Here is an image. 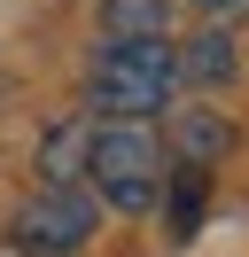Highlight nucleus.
<instances>
[{"label": "nucleus", "mask_w": 249, "mask_h": 257, "mask_svg": "<svg viewBox=\"0 0 249 257\" xmlns=\"http://www.w3.org/2000/svg\"><path fill=\"white\" fill-rule=\"evenodd\" d=\"M179 94V47L171 39H109L86 70V101L109 109V125H140V117L171 109Z\"/></svg>", "instance_id": "nucleus-1"}, {"label": "nucleus", "mask_w": 249, "mask_h": 257, "mask_svg": "<svg viewBox=\"0 0 249 257\" xmlns=\"http://www.w3.org/2000/svg\"><path fill=\"white\" fill-rule=\"evenodd\" d=\"M86 179L93 195H101L109 210H156V195H164V148H156L148 125H93L86 141Z\"/></svg>", "instance_id": "nucleus-2"}, {"label": "nucleus", "mask_w": 249, "mask_h": 257, "mask_svg": "<svg viewBox=\"0 0 249 257\" xmlns=\"http://www.w3.org/2000/svg\"><path fill=\"white\" fill-rule=\"evenodd\" d=\"M16 249L24 257H78L93 241V195L86 187H39L24 210H16Z\"/></svg>", "instance_id": "nucleus-3"}, {"label": "nucleus", "mask_w": 249, "mask_h": 257, "mask_svg": "<svg viewBox=\"0 0 249 257\" xmlns=\"http://www.w3.org/2000/svg\"><path fill=\"white\" fill-rule=\"evenodd\" d=\"M226 148H233L226 109H179V117H171V156H179L187 172H210V164H226Z\"/></svg>", "instance_id": "nucleus-4"}, {"label": "nucleus", "mask_w": 249, "mask_h": 257, "mask_svg": "<svg viewBox=\"0 0 249 257\" xmlns=\"http://www.w3.org/2000/svg\"><path fill=\"white\" fill-rule=\"evenodd\" d=\"M86 141H93V125H78V117H62V125L39 141V172H47V187H78V172H86Z\"/></svg>", "instance_id": "nucleus-5"}, {"label": "nucleus", "mask_w": 249, "mask_h": 257, "mask_svg": "<svg viewBox=\"0 0 249 257\" xmlns=\"http://www.w3.org/2000/svg\"><path fill=\"white\" fill-rule=\"evenodd\" d=\"M233 70H241V55H233L226 32H202V39L179 47V86H226Z\"/></svg>", "instance_id": "nucleus-6"}, {"label": "nucleus", "mask_w": 249, "mask_h": 257, "mask_svg": "<svg viewBox=\"0 0 249 257\" xmlns=\"http://www.w3.org/2000/svg\"><path fill=\"white\" fill-rule=\"evenodd\" d=\"M109 39H171V0H101Z\"/></svg>", "instance_id": "nucleus-7"}, {"label": "nucleus", "mask_w": 249, "mask_h": 257, "mask_svg": "<svg viewBox=\"0 0 249 257\" xmlns=\"http://www.w3.org/2000/svg\"><path fill=\"white\" fill-rule=\"evenodd\" d=\"M164 179H171V241H187L195 218H202V179H210V172H187V164H179V172H164Z\"/></svg>", "instance_id": "nucleus-8"}, {"label": "nucleus", "mask_w": 249, "mask_h": 257, "mask_svg": "<svg viewBox=\"0 0 249 257\" xmlns=\"http://www.w3.org/2000/svg\"><path fill=\"white\" fill-rule=\"evenodd\" d=\"M195 8H233V0H195Z\"/></svg>", "instance_id": "nucleus-9"}]
</instances>
